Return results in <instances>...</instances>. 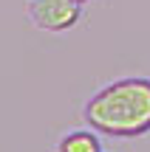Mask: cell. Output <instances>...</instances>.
<instances>
[{
    "label": "cell",
    "mask_w": 150,
    "mask_h": 152,
    "mask_svg": "<svg viewBox=\"0 0 150 152\" xmlns=\"http://www.w3.org/2000/svg\"><path fill=\"white\" fill-rule=\"evenodd\" d=\"M82 121L111 138H136L150 132V79L122 76L99 87L82 104Z\"/></svg>",
    "instance_id": "1"
},
{
    "label": "cell",
    "mask_w": 150,
    "mask_h": 152,
    "mask_svg": "<svg viewBox=\"0 0 150 152\" xmlns=\"http://www.w3.org/2000/svg\"><path fill=\"white\" fill-rule=\"evenodd\" d=\"M23 9L34 28L48 34L74 28L82 14V3H77V0H26Z\"/></svg>",
    "instance_id": "2"
},
{
    "label": "cell",
    "mask_w": 150,
    "mask_h": 152,
    "mask_svg": "<svg viewBox=\"0 0 150 152\" xmlns=\"http://www.w3.org/2000/svg\"><path fill=\"white\" fill-rule=\"evenodd\" d=\"M99 135L102 132H96L94 127L91 130H71L60 138L57 152H102Z\"/></svg>",
    "instance_id": "3"
},
{
    "label": "cell",
    "mask_w": 150,
    "mask_h": 152,
    "mask_svg": "<svg viewBox=\"0 0 150 152\" xmlns=\"http://www.w3.org/2000/svg\"><path fill=\"white\" fill-rule=\"evenodd\" d=\"M77 3H88V0H77Z\"/></svg>",
    "instance_id": "4"
}]
</instances>
